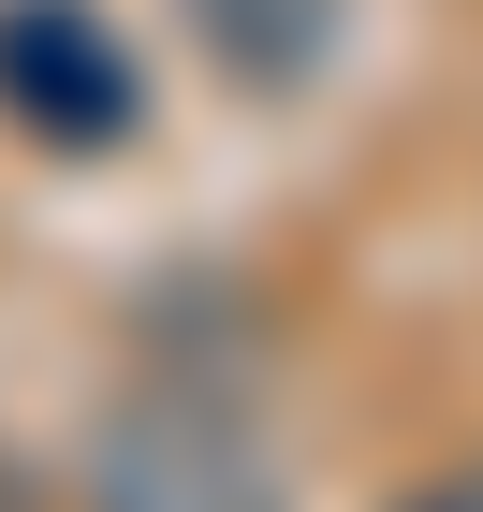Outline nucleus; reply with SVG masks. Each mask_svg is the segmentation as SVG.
Wrapping results in <instances>:
<instances>
[{
    "label": "nucleus",
    "instance_id": "obj_2",
    "mask_svg": "<svg viewBox=\"0 0 483 512\" xmlns=\"http://www.w3.org/2000/svg\"><path fill=\"white\" fill-rule=\"evenodd\" d=\"M0 118L59 161H103L147 132V59L88 0H0Z\"/></svg>",
    "mask_w": 483,
    "mask_h": 512
},
{
    "label": "nucleus",
    "instance_id": "obj_5",
    "mask_svg": "<svg viewBox=\"0 0 483 512\" xmlns=\"http://www.w3.org/2000/svg\"><path fill=\"white\" fill-rule=\"evenodd\" d=\"M0 512H44V469L15 454V439H0Z\"/></svg>",
    "mask_w": 483,
    "mask_h": 512
},
{
    "label": "nucleus",
    "instance_id": "obj_1",
    "mask_svg": "<svg viewBox=\"0 0 483 512\" xmlns=\"http://www.w3.org/2000/svg\"><path fill=\"white\" fill-rule=\"evenodd\" d=\"M74 512H293V454L235 381L161 366L132 381L74 454Z\"/></svg>",
    "mask_w": 483,
    "mask_h": 512
},
{
    "label": "nucleus",
    "instance_id": "obj_3",
    "mask_svg": "<svg viewBox=\"0 0 483 512\" xmlns=\"http://www.w3.org/2000/svg\"><path fill=\"white\" fill-rule=\"evenodd\" d=\"M176 15H191V44L220 59V88H249V103L322 88L337 30H352V0H176Z\"/></svg>",
    "mask_w": 483,
    "mask_h": 512
},
{
    "label": "nucleus",
    "instance_id": "obj_4",
    "mask_svg": "<svg viewBox=\"0 0 483 512\" xmlns=\"http://www.w3.org/2000/svg\"><path fill=\"white\" fill-rule=\"evenodd\" d=\"M396 512H483V454H469V469H425Z\"/></svg>",
    "mask_w": 483,
    "mask_h": 512
}]
</instances>
